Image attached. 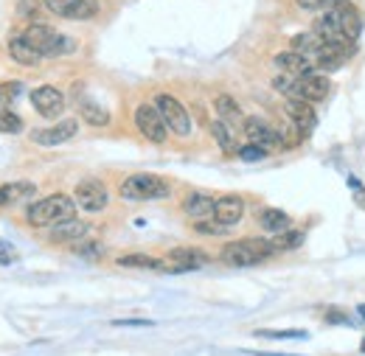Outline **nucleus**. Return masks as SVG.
Masks as SVG:
<instances>
[{
    "mask_svg": "<svg viewBox=\"0 0 365 356\" xmlns=\"http://www.w3.org/2000/svg\"><path fill=\"white\" fill-rule=\"evenodd\" d=\"M43 3L51 14L65 17V20H90L99 14L96 0H43Z\"/></svg>",
    "mask_w": 365,
    "mask_h": 356,
    "instance_id": "obj_10",
    "label": "nucleus"
},
{
    "mask_svg": "<svg viewBox=\"0 0 365 356\" xmlns=\"http://www.w3.org/2000/svg\"><path fill=\"white\" fill-rule=\"evenodd\" d=\"M31 107L43 118H60L65 113V93L54 84H43V87L31 90Z\"/></svg>",
    "mask_w": 365,
    "mask_h": 356,
    "instance_id": "obj_9",
    "label": "nucleus"
},
{
    "mask_svg": "<svg viewBox=\"0 0 365 356\" xmlns=\"http://www.w3.org/2000/svg\"><path fill=\"white\" fill-rule=\"evenodd\" d=\"M284 113H287V118H290L303 135H309V132L315 130V124H318V115H315L312 104L303 101V98H287V101H284Z\"/></svg>",
    "mask_w": 365,
    "mask_h": 356,
    "instance_id": "obj_15",
    "label": "nucleus"
},
{
    "mask_svg": "<svg viewBox=\"0 0 365 356\" xmlns=\"http://www.w3.org/2000/svg\"><path fill=\"white\" fill-rule=\"evenodd\" d=\"M9 57H11L14 62H20V65H28V68H31V65H37V62L43 59V57H40V54L26 42V40H23V34L9 40Z\"/></svg>",
    "mask_w": 365,
    "mask_h": 356,
    "instance_id": "obj_26",
    "label": "nucleus"
},
{
    "mask_svg": "<svg viewBox=\"0 0 365 356\" xmlns=\"http://www.w3.org/2000/svg\"><path fill=\"white\" fill-rule=\"evenodd\" d=\"M242 216H245V200H242L239 194H225V197L217 200V205H214V219H217L219 224L233 227V224L242 222Z\"/></svg>",
    "mask_w": 365,
    "mask_h": 356,
    "instance_id": "obj_17",
    "label": "nucleus"
},
{
    "mask_svg": "<svg viewBox=\"0 0 365 356\" xmlns=\"http://www.w3.org/2000/svg\"><path fill=\"white\" fill-rule=\"evenodd\" d=\"M357 205H360V208H365V188H360V191H357Z\"/></svg>",
    "mask_w": 365,
    "mask_h": 356,
    "instance_id": "obj_39",
    "label": "nucleus"
},
{
    "mask_svg": "<svg viewBox=\"0 0 365 356\" xmlns=\"http://www.w3.org/2000/svg\"><path fill=\"white\" fill-rule=\"evenodd\" d=\"M79 115H82V121H87L90 127H107L110 124V113L101 107V104H96L93 98H79Z\"/></svg>",
    "mask_w": 365,
    "mask_h": 356,
    "instance_id": "obj_25",
    "label": "nucleus"
},
{
    "mask_svg": "<svg viewBox=\"0 0 365 356\" xmlns=\"http://www.w3.org/2000/svg\"><path fill=\"white\" fill-rule=\"evenodd\" d=\"M73 200L87 214H99L110 205V194H107V185L101 180H82L73 191Z\"/></svg>",
    "mask_w": 365,
    "mask_h": 356,
    "instance_id": "obj_8",
    "label": "nucleus"
},
{
    "mask_svg": "<svg viewBox=\"0 0 365 356\" xmlns=\"http://www.w3.org/2000/svg\"><path fill=\"white\" fill-rule=\"evenodd\" d=\"M259 227L276 236V233H281V230H290L292 219L290 214H284V211H279V208H262V211H259Z\"/></svg>",
    "mask_w": 365,
    "mask_h": 356,
    "instance_id": "obj_21",
    "label": "nucleus"
},
{
    "mask_svg": "<svg viewBox=\"0 0 365 356\" xmlns=\"http://www.w3.org/2000/svg\"><path fill=\"white\" fill-rule=\"evenodd\" d=\"M152 104L160 110V115H163L166 127H169L174 135H180V138H189V135H191V115H189V110H186L174 96H169V93H157Z\"/></svg>",
    "mask_w": 365,
    "mask_h": 356,
    "instance_id": "obj_5",
    "label": "nucleus"
},
{
    "mask_svg": "<svg viewBox=\"0 0 365 356\" xmlns=\"http://www.w3.org/2000/svg\"><path fill=\"white\" fill-rule=\"evenodd\" d=\"M276 132H279V143H281V149H295V146H301L303 138H306V135L292 124L290 118H284V124H281Z\"/></svg>",
    "mask_w": 365,
    "mask_h": 356,
    "instance_id": "obj_29",
    "label": "nucleus"
},
{
    "mask_svg": "<svg viewBox=\"0 0 365 356\" xmlns=\"http://www.w3.org/2000/svg\"><path fill=\"white\" fill-rule=\"evenodd\" d=\"M357 314H360V317L365 320V303H360V306H357Z\"/></svg>",
    "mask_w": 365,
    "mask_h": 356,
    "instance_id": "obj_40",
    "label": "nucleus"
},
{
    "mask_svg": "<svg viewBox=\"0 0 365 356\" xmlns=\"http://www.w3.org/2000/svg\"><path fill=\"white\" fill-rule=\"evenodd\" d=\"M245 138L247 143H256V146H262L264 151H273V149H281V143H279V132L267 124V121H262L259 115H250V118H245Z\"/></svg>",
    "mask_w": 365,
    "mask_h": 356,
    "instance_id": "obj_11",
    "label": "nucleus"
},
{
    "mask_svg": "<svg viewBox=\"0 0 365 356\" xmlns=\"http://www.w3.org/2000/svg\"><path fill=\"white\" fill-rule=\"evenodd\" d=\"M264 157H267V151H264L262 146H256V143L239 146V160H245V163H259V160H264Z\"/></svg>",
    "mask_w": 365,
    "mask_h": 356,
    "instance_id": "obj_33",
    "label": "nucleus"
},
{
    "mask_svg": "<svg viewBox=\"0 0 365 356\" xmlns=\"http://www.w3.org/2000/svg\"><path fill=\"white\" fill-rule=\"evenodd\" d=\"M214 110H217L219 121H225V124H230V127L245 124V118H242V107H239V104H236V98H233V96H228V93H219L217 101H214Z\"/></svg>",
    "mask_w": 365,
    "mask_h": 356,
    "instance_id": "obj_22",
    "label": "nucleus"
},
{
    "mask_svg": "<svg viewBox=\"0 0 365 356\" xmlns=\"http://www.w3.org/2000/svg\"><path fill=\"white\" fill-rule=\"evenodd\" d=\"M256 337H270V340H306V331H301V328H284V331H270V328H264V331H256Z\"/></svg>",
    "mask_w": 365,
    "mask_h": 356,
    "instance_id": "obj_32",
    "label": "nucleus"
},
{
    "mask_svg": "<svg viewBox=\"0 0 365 356\" xmlns=\"http://www.w3.org/2000/svg\"><path fill=\"white\" fill-rule=\"evenodd\" d=\"M118 267H133V270H155V272H163V258H152V255H121L118 258Z\"/></svg>",
    "mask_w": 365,
    "mask_h": 356,
    "instance_id": "obj_28",
    "label": "nucleus"
},
{
    "mask_svg": "<svg viewBox=\"0 0 365 356\" xmlns=\"http://www.w3.org/2000/svg\"><path fill=\"white\" fill-rule=\"evenodd\" d=\"M273 65L279 68V73H290V76H309V73H315V65H312V59L309 57H303V54H298V51H281V54H276L273 57Z\"/></svg>",
    "mask_w": 365,
    "mask_h": 356,
    "instance_id": "obj_18",
    "label": "nucleus"
},
{
    "mask_svg": "<svg viewBox=\"0 0 365 356\" xmlns=\"http://www.w3.org/2000/svg\"><path fill=\"white\" fill-rule=\"evenodd\" d=\"M276 255V247L270 239H239L222 247L219 261L228 267H256Z\"/></svg>",
    "mask_w": 365,
    "mask_h": 356,
    "instance_id": "obj_2",
    "label": "nucleus"
},
{
    "mask_svg": "<svg viewBox=\"0 0 365 356\" xmlns=\"http://www.w3.org/2000/svg\"><path fill=\"white\" fill-rule=\"evenodd\" d=\"M194 230H197L200 236H225V233H228V227H225V224H219L217 219H214V222L200 219V222L194 224Z\"/></svg>",
    "mask_w": 365,
    "mask_h": 356,
    "instance_id": "obj_35",
    "label": "nucleus"
},
{
    "mask_svg": "<svg viewBox=\"0 0 365 356\" xmlns=\"http://www.w3.org/2000/svg\"><path fill=\"white\" fill-rule=\"evenodd\" d=\"M214 205H217V200H214L211 194L194 191V194H189V197L183 200V214L191 216L194 222H200V219H208V216H214Z\"/></svg>",
    "mask_w": 365,
    "mask_h": 356,
    "instance_id": "obj_20",
    "label": "nucleus"
},
{
    "mask_svg": "<svg viewBox=\"0 0 365 356\" xmlns=\"http://www.w3.org/2000/svg\"><path fill=\"white\" fill-rule=\"evenodd\" d=\"M320 48H323V37H320L318 31H303V34H295V37H292V51L309 57L312 62H315V57L320 54Z\"/></svg>",
    "mask_w": 365,
    "mask_h": 356,
    "instance_id": "obj_24",
    "label": "nucleus"
},
{
    "mask_svg": "<svg viewBox=\"0 0 365 356\" xmlns=\"http://www.w3.org/2000/svg\"><path fill=\"white\" fill-rule=\"evenodd\" d=\"M76 200L71 197H65V194H51V197H45V200H40V202H34L28 211H26V222L31 224V227H51V224H57V222H65V219H71L76 214Z\"/></svg>",
    "mask_w": 365,
    "mask_h": 356,
    "instance_id": "obj_3",
    "label": "nucleus"
},
{
    "mask_svg": "<svg viewBox=\"0 0 365 356\" xmlns=\"http://www.w3.org/2000/svg\"><path fill=\"white\" fill-rule=\"evenodd\" d=\"M37 197V185L28 183V180H17V183H6L0 185V208H9V205H20V202H28Z\"/></svg>",
    "mask_w": 365,
    "mask_h": 356,
    "instance_id": "obj_19",
    "label": "nucleus"
},
{
    "mask_svg": "<svg viewBox=\"0 0 365 356\" xmlns=\"http://www.w3.org/2000/svg\"><path fill=\"white\" fill-rule=\"evenodd\" d=\"M121 200L144 202V200H166L172 194V185L157 174H133L118 185Z\"/></svg>",
    "mask_w": 365,
    "mask_h": 356,
    "instance_id": "obj_4",
    "label": "nucleus"
},
{
    "mask_svg": "<svg viewBox=\"0 0 365 356\" xmlns=\"http://www.w3.org/2000/svg\"><path fill=\"white\" fill-rule=\"evenodd\" d=\"M211 258L203 253V250H194V247H174L163 255V272H194L200 267H206Z\"/></svg>",
    "mask_w": 365,
    "mask_h": 356,
    "instance_id": "obj_6",
    "label": "nucleus"
},
{
    "mask_svg": "<svg viewBox=\"0 0 365 356\" xmlns=\"http://www.w3.org/2000/svg\"><path fill=\"white\" fill-rule=\"evenodd\" d=\"M73 253H76V255H84V258H101V255H104V247H101L99 241H84V239H82V241L73 244Z\"/></svg>",
    "mask_w": 365,
    "mask_h": 356,
    "instance_id": "obj_31",
    "label": "nucleus"
},
{
    "mask_svg": "<svg viewBox=\"0 0 365 356\" xmlns=\"http://www.w3.org/2000/svg\"><path fill=\"white\" fill-rule=\"evenodd\" d=\"M329 96H332V79L329 76L309 73V76L298 79V98H303L309 104H318V101H326Z\"/></svg>",
    "mask_w": 365,
    "mask_h": 356,
    "instance_id": "obj_12",
    "label": "nucleus"
},
{
    "mask_svg": "<svg viewBox=\"0 0 365 356\" xmlns=\"http://www.w3.org/2000/svg\"><path fill=\"white\" fill-rule=\"evenodd\" d=\"M335 11H337V23H340L343 37H349L352 42H357V37L363 34V14H360V8L352 0H343V3L335 6Z\"/></svg>",
    "mask_w": 365,
    "mask_h": 356,
    "instance_id": "obj_14",
    "label": "nucleus"
},
{
    "mask_svg": "<svg viewBox=\"0 0 365 356\" xmlns=\"http://www.w3.org/2000/svg\"><path fill=\"white\" fill-rule=\"evenodd\" d=\"M349 188H354V191H360V188H363V183H360L357 177H349Z\"/></svg>",
    "mask_w": 365,
    "mask_h": 356,
    "instance_id": "obj_38",
    "label": "nucleus"
},
{
    "mask_svg": "<svg viewBox=\"0 0 365 356\" xmlns=\"http://www.w3.org/2000/svg\"><path fill=\"white\" fill-rule=\"evenodd\" d=\"M135 127L146 141L152 143H166V138H169V127H166V121H163V115L155 104H138L135 107Z\"/></svg>",
    "mask_w": 365,
    "mask_h": 356,
    "instance_id": "obj_7",
    "label": "nucleus"
},
{
    "mask_svg": "<svg viewBox=\"0 0 365 356\" xmlns=\"http://www.w3.org/2000/svg\"><path fill=\"white\" fill-rule=\"evenodd\" d=\"M76 132H79V121L76 118H65V121H60L51 130H34L31 141L37 146H60V143H68L71 138H76Z\"/></svg>",
    "mask_w": 365,
    "mask_h": 356,
    "instance_id": "obj_13",
    "label": "nucleus"
},
{
    "mask_svg": "<svg viewBox=\"0 0 365 356\" xmlns=\"http://www.w3.org/2000/svg\"><path fill=\"white\" fill-rule=\"evenodd\" d=\"M360 351H363V354H365V340H363V345H360Z\"/></svg>",
    "mask_w": 365,
    "mask_h": 356,
    "instance_id": "obj_41",
    "label": "nucleus"
},
{
    "mask_svg": "<svg viewBox=\"0 0 365 356\" xmlns=\"http://www.w3.org/2000/svg\"><path fill=\"white\" fill-rule=\"evenodd\" d=\"M211 138L217 141L219 151L222 154H239V143H236V138H233V127L230 124H225V121H211Z\"/></svg>",
    "mask_w": 365,
    "mask_h": 356,
    "instance_id": "obj_23",
    "label": "nucleus"
},
{
    "mask_svg": "<svg viewBox=\"0 0 365 356\" xmlns=\"http://www.w3.org/2000/svg\"><path fill=\"white\" fill-rule=\"evenodd\" d=\"M329 326H357V320H352V317H346L343 311H337V309H332V311H326V317H323Z\"/></svg>",
    "mask_w": 365,
    "mask_h": 356,
    "instance_id": "obj_36",
    "label": "nucleus"
},
{
    "mask_svg": "<svg viewBox=\"0 0 365 356\" xmlns=\"http://www.w3.org/2000/svg\"><path fill=\"white\" fill-rule=\"evenodd\" d=\"M20 90H23L20 81H6V84H0V107H9V104L20 96Z\"/></svg>",
    "mask_w": 365,
    "mask_h": 356,
    "instance_id": "obj_34",
    "label": "nucleus"
},
{
    "mask_svg": "<svg viewBox=\"0 0 365 356\" xmlns=\"http://www.w3.org/2000/svg\"><path fill=\"white\" fill-rule=\"evenodd\" d=\"M303 233L301 230H281V233H276L270 241H273V247H276V253H290V250H298L301 244H303Z\"/></svg>",
    "mask_w": 365,
    "mask_h": 356,
    "instance_id": "obj_27",
    "label": "nucleus"
},
{
    "mask_svg": "<svg viewBox=\"0 0 365 356\" xmlns=\"http://www.w3.org/2000/svg\"><path fill=\"white\" fill-rule=\"evenodd\" d=\"M87 233H90V224L87 222H79V219H65V222H57V224H51V233H48V239L51 241H57V244H76V241H82V239H87Z\"/></svg>",
    "mask_w": 365,
    "mask_h": 356,
    "instance_id": "obj_16",
    "label": "nucleus"
},
{
    "mask_svg": "<svg viewBox=\"0 0 365 356\" xmlns=\"http://www.w3.org/2000/svg\"><path fill=\"white\" fill-rule=\"evenodd\" d=\"M0 132H6V135L23 132V118L17 113H11L9 107H0Z\"/></svg>",
    "mask_w": 365,
    "mask_h": 356,
    "instance_id": "obj_30",
    "label": "nucleus"
},
{
    "mask_svg": "<svg viewBox=\"0 0 365 356\" xmlns=\"http://www.w3.org/2000/svg\"><path fill=\"white\" fill-rule=\"evenodd\" d=\"M113 326H118V328H124V326H133V328H146V326H152V320H113Z\"/></svg>",
    "mask_w": 365,
    "mask_h": 356,
    "instance_id": "obj_37",
    "label": "nucleus"
},
{
    "mask_svg": "<svg viewBox=\"0 0 365 356\" xmlns=\"http://www.w3.org/2000/svg\"><path fill=\"white\" fill-rule=\"evenodd\" d=\"M23 40L43 57V59H57V57H65L76 51V40L60 34L54 25H45V23H31L26 31H23Z\"/></svg>",
    "mask_w": 365,
    "mask_h": 356,
    "instance_id": "obj_1",
    "label": "nucleus"
}]
</instances>
